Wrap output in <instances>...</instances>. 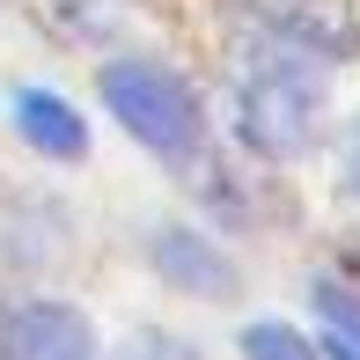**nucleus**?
<instances>
[{
    "label": "nucleus",
    "instance_id": "f257e3e1",
    "mask_svg": "<svg viewBox=\"0 0 360 360\" xmlns=\"http://www.w3.org/2000/svg\"><path fill=\"white\" fill-rule=\"evenodd\" d=\"M103 103L110 118L133 140H147L155 155H191L199 147V103L169 67H147V59H118L103 67Z\"/></svg>",
    "mask_w": 360,
    "mask_h": 360
},
{
    "label": "nucleus",
    "instance_id": "f03ea898",
    "mask_svg": "<svg viewBox=\"0 0 360 360\" xmlns=\"http://www.w3.org/2000/svg\"><path fill=\"white\" fill-rule=\"evenodd\" d=\"M316 74H309L302 52H257L243 67V133H250L265 155H294L316 125Z\"/></svg>",
    "mask_w": 360,
    "mask_h": 360
},
{
    "label": "nucleus",
    "instance_id": "7ed1b4c3",
    "mask_svg": "<svg viewBox=\"0 0 360 360\" xmlns=\"http://www.w3.org/2000/svg\"><path fill=\"white\" fill-rule=\"evenodd\" d=\"M0 360H96L89 316L59 302H30L0 316Z\"/></svg>",
    "mask_w": 360,
    "mask_h": 360
},
{
    "label": "nucleus",
    "instance_id": "20e7f679",
    "mask_svg": "<svg viewBox=\"0 0 360 360\" xmlns=\"http://www.w3.org/2000/svg\"><path fill=\"white\" fill-rule=\"evenodd\" d=\"M15 125H22L44 155H81V118L59 103V96H44V89H22V96H15Z\"/></svg>",
    "mask_w": 360,
    "mask_h": 360
},
{
    "label": "nucleus",
    "instance_id": "39448f33",
    "mask_svg": "<svg viewBox=\"0 0 360 360\" xmlns=\"http://www.w3.org/2000/svg\"><path fill=\"white\" fill-rule=\"evenodd\" d=\"M162 257H169V272H176V280H199V287H228V272H221V257L214 250H199V243H191V250H184V236H162Z\"/></svg>",
    "mask_w": 360,
    "mask_h": 360
},
{
    "label": "nucleus",
    "instance_id": "423d86ee",
    "mask_svg": "<svg viewBox=\"0 0 360 360\" xmlns=\"http://www.w3.org/2000/svg\"><path fill=\"white\" fill-rule=\"evenodd\" d=\"M243 353H250V360H316L309 338H294L287 323H257V331L243 338Z\"/></svg>",
    "mask_w": 360,
    "mask_h": 360
},
{
    "label": "nucleus",
    "instance_id": "0eeeda50",
    "mask_svg": "<svg viewBox=\"0 0 360 360\" xmlns=\"http://www.w3.org/2000/svg\"><path fill=\"white\" fill-rule=\"evenodd\" d=\"M316 302H323V316L346 331V346H360V302H353V294H346V287H323Z\"/></svg>",
    "mask_w": 360,
    "mask_h": 360
},
{
    "label": "nucleus",
    "instance_id": "6e6552de",
    "mask_svg": "<svg viewBox=\"0 0 360 360\" xmlns=\"http://www.w3.org/2000/svg\"><path fill=\"white\" fill-rule=\"evenodd\" d=\"M338 360H360V346H338Z\"/></svg>",
    "mask_w": 360,
    "mask_h": 360
},
{
    "label": "nucleus",
    "instance_id": "1a4fd4ad",
    "mask_svg": "<svg viewBox=\"0 0 360 360\" xmlns=\"http://www.w3.org/2000/svg\"><path fill=\"white\" fill-rule=\"evenodd\" d=\"M353 184H360V147H353Z\"/></svg>",
    "mask_w": 360,
    "mask_h": 360
}]
</instances>
